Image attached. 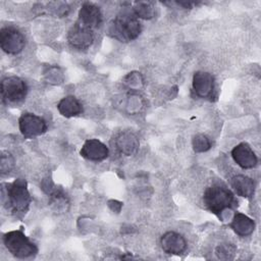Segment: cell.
Returning a JSON list of instances; mask_svg holds the SVG:
<instances>
[{"mask_svg":"<svg viewBox=\"0 0 261 261\" xmlns=\"http://www.w3.org/2000/svg\"><path fill=\"white\" fill-rule=\"evenodd\" d=\"M3 200L13 212H25L31 204V196L27 188V181L17 178L13 182L5 184L2 189Z\"/></svg>","mask_w":261,"mask_h":261,"instance_id":"1","label":"cell"},{"mask_svg":"<svg viewBox=\"0 0 261 261\" xmlns=\"http://www.w3.org/2000/svg\"><path fill=\"white\" fill-rule=\"evenodd\" d=\"M141 23L134 13L122 12L111 22L109 34L120 42H129L141 34Z\"/></svg>","mask_w":261,"mask_h":261,"instance_id":"2","label":"cell"},{"mask_svg":"<svg viewBox=\"0 0 261 261\" xmlns=\"http://www.w3.org/2000/svg\"><path fill=\"white\" fill-rule=\"evenodd\" d=\"M233 194L221 184H213L206 188L203 195L205 207L212 213L218 214L231 206Z\"/></svg>","mask_w":261,"mask_h":261,"instance_id":"3","label":"cell"},{"mask_svg":"<svg viewBox=\"0 0 261 261\" xmlns=\"http://www.w3.org/2000/svg\"><path fill=\"white\" fill-rule=\"evenodd\" d=\"M3 243L6 249L17 258H29L38 252L36 245L21 230H11L4 234Z\"/></svg>","mask_w":261,"mask_h":261,"instance_id":"4","label":"cell"},{"mask_svg":"<svg viewBox=\"0 0 261 261\" xmlns=\"http://www.w3.org/2000/svg\"><path fill=\"white\" fill-rule=\"evenodd\" d=\"M1 98L5 104H18L22 102L28 93V86L18 76H7L1 82Z\"/></svg>","mask_w":261,"mask_h":261,"instance_id":"5","label":"cell"},{"mask_svg":"<svg viewBox=\"0 0 261 261\" xmlns=\"http://www.w3.org/2000/svg\"><path fill=\"white\" fill-rule=\"evenodd\" d=\"M25 45L23 35L12 27H4L0 31V46L1 49L11 55L20 53Z\"/></svg>","mask_w":261,"mask_h":261,"instance_id":"6","label":"cell"},{"mask_svg":"<svg viewBox=\"0 0 261 261\" xmlns=\"http://www.w3.org/2000/svg\"><path fill=\"white\" fill-rule=\"evenodd\" d=\"M19 130L25 138H34L43 135L47 130V123L34 113H22L18 119Z\"/></svg>","mask_w":261,"mask_h":261,"instance_id":"7","label":"cell"},{"mask_svg":"<svg viewBox=\"0 0 261 261\" xmlns=\"http://www.w3.org/2000/svg\"><path fill=\"white\" fill-rule=\"evenodd\" d=\"M67 42L76 50H87L94 42L93 30L75 22L68 31Z\"/></svg>","mask_w":261,"mask_h":261,"instance_id":"8","label":"cell"},{"mask_svg":"<svg viewBox=\"0 0 261 261\" xmlns=\"http://www.w3.org/2000/svg\"><path fill=\"white\" fill-rule=\"evenodd\" d=\"M102 12L99 6L96 4L86 2L82 5L79 11V18L77 21L80 24L87 27L91 30H94L102 23Z\"/></svg>","mask_w":261,"mask_h":261,"instance_id":"9","label":"cell"},{"mask_svg":"<svg viewBox=\"0 0 261 261\" xmlns=\"http://www.w3.org/2000/svg\"><path fill=\"white\" fill-rule=\"evenodd\" d=\"M80 154L88 160L99 162L108 157L109 151L106 145L98 139H89L84 143Z\"/></svg>","mask_w":261,"mask_h":261,"instance_id":"10","label":"cell"},{"mask_svg":"<svg viewBox=\"0 0 261 261\" xmlns=\"http://www.w3.org/2000/svg\"><path fill=\"white\" fill-rule=\"evenodd\" d=\"M231 156L234 162L244 169H250L257 165L258 158L252 148L247 143H241L231 150Z\"/></svg>","mask_w":261,"mask_h":261,"instance_id":"11","label":"cell"},{"mask_svg":"<svg viewBox=\"0 0 261 261\" xmlns=\"http://www.w3.org/2000/svg\"><path fill=\"white\" fill-rule=\"evenodd\" d=\"M192 85L196 95L201 98H209L214 92V77L206 71H196Z\"/></svg>","mask_w":261,"mask_h":261,"instance_id":"12","label":"cell"},{"mask_svg":"<svg viewBox=\"0 0 261 261\" xmlns=\"http://www.w3.org/2000/svg\"><path fill=\"white\" fill-rule=\"evenodd\" d=\"M114 146L116 150L125 156H132L139 150L140 142L138 137L128 130L120 132L114 139Z\"/></svg>","mask_w":261,"mask_h":261,"instance_id":"13","label":"cell"},{"mask_svg":"<svg viewBox=\"0 0 261 261\" xmlns=\"http://www.w3.org/2000/svg\"><path fill=\"white\" fill-rule=\"evenodd\" d=\"M162 250L171 255H179L187 248L186 239L178 232L167 231L165 232L160 240Z\"/></svg>","mask_w":261,"mask_h":261,"instance_id":"14","label":"cell"},{"mask_svg":"<svg viewBox=\"0 0 261 261\" xmlns=\"http://www.w3.org/2000/svg\"><path fill=\"white\" fill-rule=\"evenodd\" d=\"M230 227L240 237L250 236L255 229V222L249 216L237 212L230 222Z\"/></svg>","mask_w":261,"mask_h":261,"instance_id":"15","label":"cell"},{"mask_svg":"<svg viewBox=\"0 0 261 261\" xmlns=\"http://www.w3.org/2000/svg\"><path fill=\"white\" fill-rule=\"evenodd\" d=\"M231 188L237 193V195L244 197V198H250L254 195L255 192V184L253 179L247 175L238 174L233 176L230 180Z\"/></svg>","mask_w":261,"mask_h":261,"instance_id":"16","label":"cell"},{"mask_svg":"<svg viewBox=\"0 0 261 261\" xmlns=\"http://www.w3.org/2000/svg\"><path fill=\"white\" fill-rule=\"evenodd\" d=\"M59 113L64 117H73L83 112V106L81 102L74 96H66L62 98L57 104Z\"/></svg>","mask_w":261,"mask_h":261,"instance_id":"17","label":"cell"},{"mask_svg":"<svg viewBox=\"0 0 261 261\" xmlns=\"http://www.w3.org/2000/svg\"><path fill=\"white\" fill-rule=\"evenodd\" d=\"M49 206L54 213H65L69 208V202L67 197L61 191L54 189L50 193Z\"/></svg>","mask_w":261,"mask_h":261,"instance_id":"18","label":"cell"},{"mask_svg":"<svg viewBox=\"0 0 261 261\" xmlns=\"http://www.w3.org/2000/svg\"><path fill=\"white\" fill-rule=\"evenodd\" d=\"M134 14L143 19H151L155 15V8L151 2L139 1L135 2L133 7Z\"/></svg>","mask_w":261,"mask_h":261,"instance_id":"19","label":"cell"},{"mask_svg":"<svg viewBox=\"0 0 261 261\" xmlns=\"http://www.w3.org/2000/svg\"><path fill=\"white\" fill-rule=\"evenodd\" d=\"M192 146L196 153H203L211 148L210 140L203 134H197L192 139Z\"/></svg>","mask_w":261,"mask_h":261,"instance_id":"20","label":"cell"},{"mask_svg":"<svg viewBox=\"0 0 261 261\" xmlns=\"http://www.w3.org/2000/svg\"><path fill=\"white\" fill-rule=\"evenodd\" d=\"M215 253L219 259H223V260L232 259L236 253V247L232 244H228V243L220 244L219 246H217Z\"/></svg>","mask_w":261,"mask_h":261,"instance_id":"21","label":"cell"},{"mask_svg":"<svg viewBox=\"0 0 261 261\" xmlns=\"http://www.w3.org/2000/svg\"><path fill=\"white\" fill-rule=\"evenodd\" d=\"M45 9H47L48 12L59 17L66 16L69 12L68 5L63 2H51L48 4V6Z\"/></svg>","mask_w":261,"mask_h":261,"instance_id":"22","label":"cell"},{"mask_svg":"<svg viewBox=\"0 0 261 261\" xmlns=\"http://www.w3.org/2000/svg\"><path fill=\"white\" fill-rule=\"evenodd\" d=\"M14 166V159L12 155L7 151L1 152V158H0V171L1 174H7L11 171V169Z\"/></svg>","mask_w":261,"mask_h":261,"instance_id":"23","label":"cell"},{"mask_svg":"<svg viewBox=\"0 0 261 261\" xmlns=\"http://www.w3.org/2000/svg\"><path fill=\"white\" fill-rule=\"evenodd\" d=\"M175 3L179 6H182L184 8H192L196 4V2H192V1H176Z\"/></svg>","mask_w":261,"mask_h":261,"instance_id":"24","label":"cell"}]
</instances>
